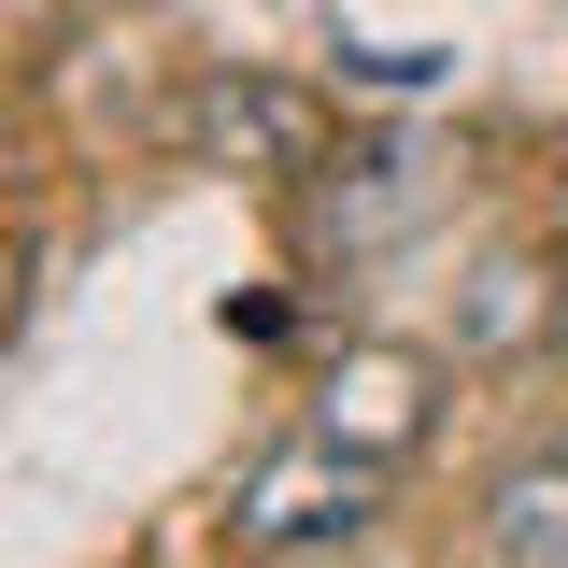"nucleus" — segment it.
I'll return each mask as SVG.
<instances>
[{
    "mask_svg": "<svg viewBox=\"0 0 568 568\" xmlns=\"http://www.w3.org/2000/svg\"><path fill=\"white\" fill-rule=\"evenodd\" d=\"M384 484L398 469H369V455H342V440H271V455H242V484H227V540L271 568V555H355V526L384 511Z\"/></svg>",
    "mask_w": 568,
    "mask_h": 568,
    "instance_id": "nucleus-1",
    "label": "nucleus"
},
{
    "mask_svg": "<svg viewBox=\"0 0 568 568\" xmlns=\"http://www.w3.org/2000/svg\"><path fill=\"white\" fill-rule=\"evenodd\" d=\"M313 440H342V455H369V469H413L426 426H440V355L426 342H342L327 369H313Z\"/></svg>",
    "mask_w": 568,
    "mask_h": 568,
    "instance_id": "nucleus-2",
    "label": "nucleus"
},
{
    "mask_svg": "<svg viewBox=\"0 0 568 568\" xmlns=\"http://www.w3.org/2000/svg\"><path fill=\"white\" fill-rule=\"evenodd\" d=\"M185 142H200V171L298 185V171H327V100H313V85H284V71H200Z\"/></svg>",
    "mask_w": 568,
    "mask_h": 568,
    "instance_id": "nucleus-3",
    "label": "nucleus"
},
{
    "mask_svg": "<svg viewBox=\"0 0 568 568\" xmlns=\"http://www.w3.org/2000/svg\"><path fill=\"white\" fill-rule=\"evenodd\" d=\"M484 555L497 568H568V455H555V440L484 484Z\"/></svg>",
    "mask_w": 568,
    "mask_h": 568,
    "instance_id": "nucleus-4",
    "label": "nucleus"
},
{
    "mask_svg": "<svg viewBox=\"0 0 568 568\" xmlns=\"http://www.w3.org/2000/svg\"><path fill=\"white\" fill-rule=\"evenodd\" d=\"M540 313H555L540 256H484V271H469V313H455V342H469V355H511V342H540Z\"/></svg>",
    "mask_w": 568,
    "mask_h": 568,
    "instance_id": "nucleus-5",
    "label": "nucleus"
},
{
    "mask_svg": "<svg viewBox=\"0 0 568 568\" xmlns=\"http://www.w3.org/2000/svg\"><path fill=\"white\" fill-rule=\"evenodd\" d=\"M271 568H355V555H271Z\"/></svg>",
    "mask_w": 568,
    "mask_h": 568,
    "instance_id": "nucleus-6",
    "label": "nucleus"
},
{
    "mask_svg": "<svg viewBox=\"0 0 568 568\" xmlns=\"http://www.w3.org/2000/svg\"><path fill=\"white\" fill-rule=\"evenodd\" d=\"M555 455H568V426H555Z\"/></svg>",
    "mask_w": 568,
    "mask_h": 568,
    "instance_id": "nucleus-7",
    "label": "nucleus"
}]
</instances>
